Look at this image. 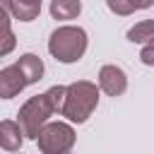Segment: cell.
I'll return each instance as SVG.
<instances>
[{"instance_id": "6da1fadb", "label": "cell", "mask_w": 154, "mask_h": 154, "mask_svg": "<svg viewBox=\"0 0 154 154\" xmlns=\"http://www.w3.org/2000/svg\"><path fill=\"white\" fill-rule=\"evenodd\" d=\"M89 46V36L82 26L75 24H63L58 26L51 36H48V53L58 60V63H77Z\"/></svg>"}, {"instance_id": "7a4b0ae2", "label": "cell", "mask_w": 154, "mask_h": 154, "mask_svg": "<svg viewBox=\"0 0 154 154\" xmlns=\"http://www.w3.org/2000/svg\"><path fill=\"white\" fill-rule=\"evenodd\" d=\"M99 89L94 82L89 79H77L72 84H67V96H65V106H63V113L70 123H87L89 116L96 111L99 106Z\"/></svg>"}, {"instance_id": "3957f363", "label": "cell", "mask_w": 154, "mask_h": 154, "mask_svg": "<svg viewBox=\"0 0 154 154\" xmlns=\"http://www.w3.org/2000/svg\"><path fill=\"white\" fill-rule=\"evenodd\" d=\"M53 113H58V111H55L48 91H43V94H36V96H31V99H26V101L22 103V108H19V113H17V120H19V125L24 128V135L36 142L41 128L48 123V118H51Z\"/></svg>"}, {"instance_id": "277c9868", "label": "cell", "mask_w": 154, "mask_h": 154, "mask_svg": "<svg viewBox=\"0 0 154 154\" xmlns=\"http://www.w3.org/2000/svg\"><path fill=\"white\" fill-rule=\"evenodd\" d=\"M75 130L70 123H46L36 137V144L43 154H65L75 147Z\"/></svg>"}, {"instance_id": "5b68a950", "label": "cell", "mask_w": 154, "mask_h": 154, "mask_svg": "<svg viewBox=\"0 0 154 154\" xmlns=\"http://www.w3.org/2000/svg\"><path fill=\"white\" fill-rule=\"evenodd\" d=\"M99 87H101L103 94H108L113 99L123 96L125 89H128V75H125V70L118 67V65H103L99 70Z\"/></svg>"}, {"instance_id": "8992f818", "label": "cell", "mask_w": 154, "mask_h": 154, "mask_svg": "<svg viewBox=\"0 0 154 154\" xmlns=\"http://www.w3.org/2000/svg\"><path fill=\"white\" fill-rule=\"evenodd\" d=\"M26 87H29V82H26V77L19 70L17 63H12V65L0 70V99H12Z\"/></svg>"}, {"instance_id": "52a82bcc", "label": "cell", "mask_w": 154, "mask_h": 154, "mask_svg": "<svg viewBox=\"0 0 154 154\" xmlns=\"http://www.w3.org/2000/svg\"><path fill=\"white\" fill-rule=\"evenodd\" d=\"M24 128L19 125V120H2L0 123V147L5 152H17L24 142Z\"/></svg>"}, {"instance_id": "ba28073f", "label": "cell", "mask_w": 154, "mask_h": 154, "mask_svg": "<svg viewBox=\"0 0 154 154\" xmlns=\"http://www.w3.org/2000/svg\"><path fill=\"white\" fill-rule=\"evenodd\" d=\"M14 63L19 65V70L24 72V77H26L29 84L43 79V60H41L38 55H34V53H24V55H19Z\"/></svg>"}, {"instance_id": "9c48e42d", "label": "cell", "mask_w": 154, "mask_h": 154, "mask_svg": "<svg viewBox=\"0 0 154 154\" xmlns=\"http://www.w3.org/2000/svg\"><path fill=\"white\" fill-rule=\"evenodd\" d=\"M51 17L58 22H70L77 19L82 12V2L79 0H51Z\"/></svg>"}, {"instance_id": "30bf717a", "label": "cell", "mask_w": 154, "mask_h": 154, "mask_svg": "<svg viewBox=\"0 0 154 154\" xmlns=\"http://www.w3.org/2000/svg\"><path fill=\"white\" fill-rule=\"evenodd\" d=\"M154 38V19H142L135 26L128 29V41L130 43H149Z\"/></svg>"}, {"instance_id": "8fae6325", "label": "cell", "mask_w": 154, "mask_h": 154, "mask_svg": "<svg viewBox=\"0 0 154 154\" xmlns=\"http://www.w3.org/2000/svg\"><path fill=\"white\" fill-rule=\"evenodd\" d=\"M106 5H108L111 12H116V14H120V17H128V14L135 12V7H132L130 0H106Z\"/></svg>"}, {"instance_id": "7c38bea8", "label": "cell", "mask_w": 154, "mask_h": 154, "mask_svg": "<svg viewBox=\"0 0 154 154\" xmlns=\"http://www.w3.org/2000/svg\"><path fill=\"white\" fill-rule=\"evenodd\" d=\"M140 60H142L144 65H154V38H152L149 43L142 46V51H140Z\"/></svg>"}, {"instance_id": "4fadbf2b", "label": "cell", "mask_w": 154, "mask_h": 154, "mask_svg": "<svg viewBox=\"0 0 154 154\" xmlns=\"http://www.w3.org/2000/svg\"><path fill=\"white\" fill-rule=\"evenodd\" d=\"M132 2V7L135 10H147V7H152L154 5V0H130Z\"/></svg>"}, {"instance_id": "5bb4252c", "label": "cell", "mask_w": 154, "mask_h": 154, "mask_svg": "<svg viewBox=\"0 0 154 154\" xmlns=\"http://www.w3.org/2000/svg\"><path fill=\"white\" fill-rule=\"evenodd\" d=\"M14 2H22V5H31V7H41V0H14Z\"/></svg>"}]
</instances>
